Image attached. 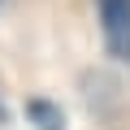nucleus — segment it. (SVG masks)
I'll return each mask as SVG.
<instances>
[{
	"mask_svg": "<svg viewBox=\"0 0 130 130\" xmlns=\"http://www.w3.org/2000/svg\"><path fill=\"white\" fill-rule=\"evenodd\" d=\"M104 22V48L117 61H130V0H95Z\"/></svg>",
	"mask_w": 130,
	"mask_h": 130,
	"instance_id": "1",
	"label": "nucleus"
},
{
	"mask_svg": "<svg viewBox=\"0 0 130 130\" xmlns=\"http://www.w3.org/2000/svg\"><path fill=\"white\" fill-rule=\"evenodd\" d=\"M30 117H39V121H43V130H61V113H52L43 100H35V104H30Z\"/></svg>",
	"mask_w": 130,
	"mask_h": 130,
	"instance_id": "2",
	"label": "nucleus"
}]
</instances>
